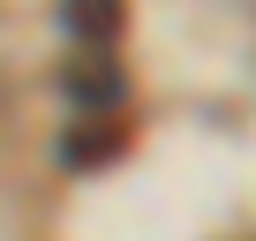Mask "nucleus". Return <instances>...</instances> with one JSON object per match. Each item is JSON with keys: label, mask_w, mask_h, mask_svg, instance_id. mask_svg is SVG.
I'll use <instances>...</instances> for the list:
<instances>
[{"label": "nucleus", "mask_w": 256, "mask_h": 241, "mask_svg": "<svg viewBox=\"0 0 256 241\" xmlns=\"http://www.w3.org/2000/svg\"><path fill=\"white\" fill-rule=\"evenodd\" d=\"M120 144H128V128L113 113H90V120H76V136H68V166H106V158H120Z\"/></svg>", "instance_id": "1"}, {"label": "nucleus", "mask_w": 256, "mask_h": 241, "mask_svg": "<svg viewBox=\"0 0 256 241\" xmlns=\"http://www.w3.org/2000/svg\"><path fill=\"white\" fill-rule=\"evenodd\" d=\"M60 8H68V30L76 38H90V46H113L120 38V0H60Z\"/></svg>", "instance_id": "2"}, {"label": "nucleus", "mask_w": 256, "mask_h": 241, "mask_svg": "<svg viewBox=\"0 0 256 241\" xmlns=\"http://www.w3.org/2000/svg\"><path fill=\"white\" fill-rule=\"evenodd\" d=\"M68 90H76L83 106H120V90H128V76H120V68H113L106 53H90V60H83L76 76H68Z\"/></svg>", "instance_id": "3"}]
</instances>
